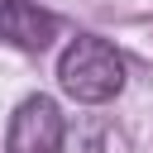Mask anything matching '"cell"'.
Returning a JSON list of instances; mask_svg holds the SVG:
<instances>
[{"instance_id": "obj_2", "label": "cell", "mask_w": 153, "mask_h": 153, "mask_svg": "<svg viewBox=\"0 0 153 153\" xmlns=\"http://www.w3.org/2000/svg\"><path fill=\"white\" fill-rule=\"evenodd\" d=\"M62 139H67V120H62L57 100L53 96H29L10 115L5 153H62Z\"/></svg>"}, {"instance_id": "obj_3", "label": "cell", "mask_w": 153, "mask_h": 153, "mask_svg": "<svg viewBox=\"0 0 153 153\" xmlns=\"http://www.w3.org/2000/svg\"><path fill=\"white\" fill-rule=\"evenodd\" d=\"M0 38L19 43L29 53H43L57 38V19L48 10H38L33 0H0Z\"/></svg>"}, {"instance_id": "obj_1", "label": "cell", "mask_w": 153, "mask_h": 153, "mask_svg": "<svg viewBox=\"0 0 153 153\" xmlns=\"http://www.w3.org/2000/svg\"><path fill=\"white\" fill-rule=\"evenodd\" d=\"M57 86L81 100V105H100V100H115L124 91V57L96 38V33H76L62 57H57Z\"/></svg>"}]
</instances>
